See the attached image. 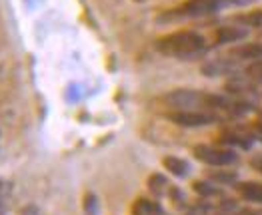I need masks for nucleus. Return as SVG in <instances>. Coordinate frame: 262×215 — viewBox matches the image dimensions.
Returning a JSON list of instances; mask_svg holds the SVG:
<instances>
[{
	"label": "nucleus",
	"instance_id": "obj_5",
	"mask_svg": "<svg viewBox=\"0 0 262 215\" xmlns=\"http://www.w3.org/2000/svg\"><path fill=\"white\" fill-rule=\"evenodd\" d=\"M166 118L180 128H202L219 120V116L208 114V112H168Z\"/></svg>",
	"mask_w": 262,
	"mask_h": 215
},
{
	"label": "nucleus",
	"instance_id": "obj_1",
	"mask_svg": "<svg viewBox=\"0 0 262 215\" xmlns=\"http://www.w3.org/2000/svg\"><path fill=\"white\" fill-rule=\"evenodd\" d=\"M162 102L168 108H174V112H208L214 116L216 112L230 114V108L234 104L224 96L202 90H172L162 96Z\"/></svg>",
	"mask_w": 262,
	"mask_h": 215
},
{
	"label": "nucleus",
	"instance_id": "obj_19",
	"mask_svg": "<svg viewBox=\"0 0 262 215\" xmlns=\"http://www.w3.org/2000/svg\"><path fill=\"white\" fill-rule=\"evenodd\" d=\"M250 168H254L258 173H262V153H258V155H254L252 159H250Z\"/></svg>",
	"mask_w": 262,
	"mask_h": 215
},
{
	"label": "nucleus",
	"instance_id": "obj_8",
	"mask_svg": "<svg viewBox=\"0 0 262 215\" xmlns=\"http://www.w3.org/2000/svg\"><path fill=\"white\" fill-rule=\"evenodd\" d=\"M236 192L242 199L250 203H262V183L260 181H241L236 185Z\"/></svg>",
	"mask_w": 262,
	"mask_h": 215
},
{
	"label": "nucleus",
	"instance_id": "obj_17",
	"mask_svg": "<svg viewBox=\"0 0 262 215\" xmlns=\"http://www.w3.org/2000/svg\"><path fill=\"white\" fill-rule=\"evenodd\" d=\"M244 74H246L248 78H252V80L262 82V60H254V62H250V64L244 68Z\"/></svg>",
	"mask_w": 262,
	"mask_h": 215
},
{
	"label": "nucleus",
	"instance_id": "obj_12",
	"mask_svg": "<svg viewBox=\"0 0 262 215\" xmlns=\"http://www.w3.org/2000/svg\"><path fill=\"white\" fill-rule=\"evenodd\" d=\"M132 213L134 215H162V207L156 201L148 199H136L132 205Z\"/></svg>",
	"mask_w": 262,
	"mask_h": 215
},
{
	"label": "nucleus",
	"instance_id": "obj_13",
	"mask_svg": "<svg viewBox=\"0 0 262 215\" xmlns=\"http://www.w3.org/2000/svg\"><path fill=\"white\" fill-rule=\"evenodd\" d=\"M220 140H222L224 144H232V146H241V148H248V146H250V144L246 142L248 138L238 133V131H222V133H220Z\"/></svg>",
	"mask_w": 262,
	"mask_h": 215
},
{
	"label": "nucleus",
	"instance_id": "obj_3",
	"mask_svg": "<svg viewBox=\"0 0 262 215\" xmlns=\"http://www.w3.org/2000/svg\"><path fill=\"white\" fill-rule=\"evenodd\" d=\"M222 0H186L178 8L166 12L160 16V20H178V18H198V16H208L214 14L222 8Z\"/></svg>",
	"mask_w": 262,
	"mask_h": 215
},
{
	"label": "nucleus",
	"instance_id": "obj_9",
	"mask_svg": "<svg viewBox=\"0 0 262 215\" xmlns=\"http://www.w3.org/2000/svg\"><path fill=\"white\" fill-rule=\"evenodd\" d=\"M248 30L246 28H238V26H220L219 30L214 32V40L219 44H228V42H236L246 38Z\"/></svg>",
	"mask_w": 262,
	"mask_h": 215
},
{
	"label": "nucleus",
	"instance_id": "obj_18",
	"mask_svg": "<svg viewBox=\"0 0 262 215\" xmlns=\"http://www.w3.org/2000/svg\"><path fill=\"white\" fill-rule=\"evenodd\" d=\"M82 207H84V213H86V215H96V213H98V203H96V195L88 192V194L84 195V203H82Z\"/></svg>",
	"mask_w": 262,
	"mask_h": 215
},
{
	"label": "nucleus",
	"instance_id": "obj_10",
	"mask_svg": "<svg viewBox=\"0 0 262 215\" xmlns=\"http://www.w3.org/2000/svg\"><path fill=\"white\" fill-rule=\"evenodd\" d=\"M162 166H164L166 172H170L174 177H186L188 172H190L188 162H184V159H180V157H176V155H166V157H162Z\"/></svg>",
	"mask_w": 262,
	"mask_h": 215
},
{
	"label": "nucleus",
	"instance_id": "obj_21",
	"mask_svg": "<svg viewBox=\"0 0 262 215\" xmlns=\"http://www.w3.org/2000/svg\"><path fill=\"white\" fill-rule=\"evenodd\" d=\"M222 2H232V4H248L252 0H222Z\"/></svg>",
	"mask_w": 262,
	"mask_h": 215
},
{
	"label": "nucleus",
	"instance_id": "obj_20",
	"mask_svg": "<svg viewBox=\"0 0 262 215\" xmlns=\"http://www.w3.org/2000/svg\"><path fill=\"white\" fill-rule=\"evenodd\" d=\"M242 215H262V209H246L242 211Z\"/></svg>",
	"mask_w": 262,
	"mask_h": 215
},
{
	"label": "nucleus",
	"instance_id": "obj_6",
	"mask_svg": "<svg viewBox=\"0 0 262 215\" xmlns=\"http://www.w3.org/2000/svg\"><path fill=\"white\" fill-rule=\"evenodd\" d=\"M200 72L208 78H219V76H236L238 72V62L232 58H216V60H208L206 64H202Z\"/></svg>",
	"mask_w": 262,
	"mask_h": 215
},
{
	"label": "nucleus",
	"instance_id": "obj_15",
	"mask_svg": "<svg viewBox=\"0 0 262 215\" xmlns=\"http://www.w3.org/2000/svg\"><path fill=\"white\" fill-rule=\"evenodd\" d=\"M164 187H168V181H166V177H164L162 173H152V175L148 177V190H150L152 194L162 195Z\"/></svg>",
	"mask_w": 262,
	"mask_h": 215
},
{
	"label": "nucleus",
	"instance_id": "obj_2",
	"mask_svg": "<svg viewBox=\"0 0 262 215\" xmlns=\"http://www.w3.org/2000/svg\"><path fill=\"white\" fill-rule=\"evenodd\" d=\"M154 48L164 56L194 58L206 50V38L192 30H180V32H172V34L158 38L154 42Z\"/></svg>",
	"mask_w": 262,
	"mask_h": 215
},
{
	"label": "nucleus",
	"instance_id": "obj_23",
	"mask_svg": "<svg viewBox=\"0 0 262 215\" xmlns=\"http://www.w3.org/2000/svg\"><path fill=\"white\" fill-rule=\"evenodd\" d=\"M260 40H262V32H260Z\"/></svg>",
	"mask_w": 262,
	"mask_h": 215
},
{
	"label": "nucleus",
	"instance_id": "obj_16",
	"mask_svg": "<svg viewBox=\"0 0 262 215\" xmlns=\"http://www.w3.org/2000/svg\"><path fill=\"white\" fill-rule=\"evenodd\" d=\"M192 190H194V194L202 195V197H212V195L219 194V190H214L208 181H202V179L192 181Z\"/></svg>",
	"mask_w": 262,
	"mask_h": 215
},
{
	"label": "nucleus",
	"instance_id": "obj_14",
	"mask_svg": "<svg viewBox=\"0 0 262 215\" xmlns=\"http://www.w3.org/2000/svg\"><path fill=\"white\" fill-rule=\"evenodd\" d=\"M208 177L216 183L222 185H230V183H236V172H228V170H222V172H208Z\"/></svg>",
	"mask_w": 262,
	"mask_h": 215
},
{
	"label": "nucleus",
	"instance_id": "obj_22",
	"mask_svg": "<svg viewBox=\"0 0 262 215\" xmlns=\"http://www.w3.org/2000/svg\"><path fill=\"white\" fill-rule=\"evenodd\" d=\"M134 2H144V0H134Z\"/></svg>",
	"mask_w": 262,
	"mask_h": 215
},
{
	"label": "nucleus",
	"instance_id": "obj_7",
	"mask_svg": "<svg viewBox=\"0 0 262 215\" xmlns=\"http://www.w3.org/2000/svg\"><path fill=\"white\" fill-rule=\"evenodd\" d=\"M228 58H232V60H236V62H242V60H250V62L262 60V40L234 46V48L228 52Z\"/></svg>",
	"mask_w": 262,
	"mask_h": 215
},
{
	"label": "nucleus",
	"instance_id": "obj_11",
	"mask_svg": "<svg viewBox=\"0 0 262 215\" xmlns=\"http://www.w3.org/2000/svg\"><path fill=\"white\" fill-rule=\"evenodd\" d=\"M234 22L244 28H262V8L242 12L238 16H234Z\"/></svg>",
	"mask_w": 262,
	"mask_h": 215
},
{
	"label": "nucleus",
	"instance_id": "obj_4",
	"mask_svg": "<svg viewBox=\"0 0 262 215\" xmlns=\"http://www.w3.org/2000/svg\"><path fill=\"white\" fill-rule=\"evenodd\" d=\"M192 155L198 162L212 166V168H226L234 162H238V153L230 148H222V146H208V144H200L192 150Z\"/></svg>",
	"mask_w": 262,
	"mask_h": 215
}]
</instances>
